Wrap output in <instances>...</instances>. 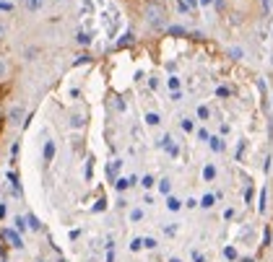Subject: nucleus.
<instances>
[{
  "mask_svg": "<svg viewBox=\"0 0 273 262\" xmlns=\"http://www.w3.org/2000/svg\"><path fill=\"white\" fill-rule=\"evenodd\" d=\"M211 145H213V151H224V143H221L219 138H213V140H211Z\"/></svg>",
  "mask_w": 273,
  "mask_h": 262,
  "instance_id": "11",
  "label": "nucleus"
},
{
  "mask_svg": "<svg viewBox=\"0 0 273 262\" xmlns=\"http://www.w3.org/2000/svg\"><path fill=\"white\" fill-rule=\"evenodd\" d=\"M162 0H143V5H159Z\"/></svg>",
  "mask_w": 273,
  "mask_h": 262,
  "instance_id": "18",
  "label": "nucleus"
},
{
  "mask_svg": "<svg viewBox=\"0 0 273 262\" xmlns=\"http://www.w3.org/2000/svg\"><path fill=\"white\" fill-rule=\"evenodd\" d=\"M3 239H8V242H10V247H16V249H21V247H24V244H21V236H18V234H13L10 229H3Z\"/></svg>",
  "mask_w": 273,
  "mask_h": 262,
  "instance_id": "2",
  "label": "nucleus"
},
{
  "mask_svg": "<svg viewBox=\"0 0 273 262\" xmlns=\"http://www.w3.org/2000/svg\"><path fill=\"white\" fill-rule=\"evenodd\" d=\"M3 262H5V260H3Z\"/></svg>",
  "mask_w": 273,
  "mask_h": 262,
  "instance_id": "21",
  "label": "nucleus"
},
{
  "mask_svg": "<svg viewBox=\"0 0 273 262\" xmlns=\"http://www.w3.org/2000/svg\"><path fill=\"white\" fill-rule=\"evenodd\" d=\"M169 262H182V260H177V257H172V260H169Z\"/></svg>",
  "mask_w": 273,
  "mask_h": 262,
  "instance_id": "20",
  "label": "nucleus"
},
{
  "mask_svg": "<svg viewBox=\"0 0 273 262\" xmlns=\"http://www.w3.org/2000/svg\"><path fill=\"white\" fill-rule=\"evenodd\" d=\"M240 262H253V260H250V257H242V260H240Z\"/></svg>",
  "mask_w": 273,
  "mask_h": 262,
  "instance_id": "19",
  "label": "nucleus"
},
{
  "mask_svg": "<svg viewBox=\"0 0 273 262\" xmlns=\"http://www.w3.org/2000/svg\"><path fill=\"white\" fill-rule=\"evenodd\" d=\"M141 242H143V247H146V249H156V239H151V236L141 239Z\"/></svg>",
  "mask_w": 273,
  "mask_h": 262,
  "instance_id": "7",
  "label": "nucleus"
},
{
  "mask_svg": "<svg viewBox=\"0 0 273 262\" xmlns=\"http://www.w3.org/2000/svg\"><path fill=\"white\" fill-rule=\"evenodd\" d=\"M143 187H154V177H143Z\"/></svg>",
  "mask_w": 273,
  "mask_h": 262,
  "instance_id": "15",
  "label": "nucleus"
},
{
  "mask_svg": "<svg viewBox=\"0 0 273 262\" xmlns=\"http://www.w3.org/2000/svg\"><path fill=\"white\" fill-rule=\"evenodd\" d=\"M271 239H273V229H271V226H266V229H263V244H260V249H268V247H271Z\"/></svg>",
  "mask_w": 273,
  "mask_h": 262,
  "instance_id": "3",
  "label": "nucleus"
},
{
  "mask_svg": "<svg viewBox=\"0 0 273 262\" xmlns=\"http://www.w3.org/2000/svg\"><path fill=\"white\" fill-rule=\"evenodd\" d=\"M141 218H143V210H141V208H135V210L130 213V221H141Z\"/></svg>",
  "mask_w": 273,
  "mask_h": 262,
  "instance_id": "10",
  "label": "nucleus"
},
{
  "mask_svg": "<svg viewBox=\"0 0 273 262\" xmlns=\"http://www.w3.org/2000/svg\"><path fill=\"white\" fill-rule=\"evenodd\" d=\"M29 226H31V229H39V223H37V218H34V215H29Z\"/></svg>",
  "mask_w": 273,
  "mask_h": 262,
  "instance_id": "16",
  "label": "nucleus"
},
{
  "mask_svg": "<svg viewBox=\"0 0 273 262\" xmlns=\"http://www.w3.org/2000/svg\"><path fill=\"white\" fill-rule=\"evenodd\" d=\"M224 257H229V260H237V249H234V247H226V249H224Z\"/></svg>",
  "mask_w": 273,
  "mask_h": 262,
  "instance_id": "9",
  "label": "nucleus"
},
{
  "mask_svg": "<svg viewBox=\"0 0 273 262\" xmlns=\"http://www.w3.org/2000/svg\"><path fill=\"white\" fill-rule=\"evenodd\" d=\"M159 190H162L164 195H169V190H172V185H169V179H162V182H159Z\"/></svg>",
  "mask_w": 273,
  "mask_h": 262,
  "instance_id": "6",
  "label": "nucleus"
},
{
  "mask_svg": "<svg viewBox=\"0 0 273 262\" xmlns=\"http://www.w3.org/2000/svg\"><path fill=\"white\" fill-rule=\"evenodd\" d=\"M39 3H42V0H26V5H29L31 10H37V8H39Z\"/></svg>",
  "mask_w": 273,
  "mask_h": 262,
  "instance_id": "12",
  "label": "nucleus"
},
{
  "mask_svg": "<svg viewBox=\"0 0 273 262\" xmlns=\"http://www.w3.org/2000/svg\"><path fill=\"white\" fill-rule=\"evenodd\" d=\"M213 177H216V169H213V166L203 169V179H213Z\"/></svg>",
  "mask_w": 273,
  "mask_h": 262,
  "instance_id": "8",
  "label": "nucleus"
},
{
  "mask_svg": "<svg viewBox=\"0 0 273 262\" xmlns=\"http://www.w3.org/2000/svg\"><path fill=\"white\" fill-rule=\"evenodd\" d=\"M5 99H8V86L3 83V78H0V132L5 130V120H8V115H5Z\"/></svg>",
  "mask_w": 273,
  "mask_h": 262,
  "instance_id": "1",
  "label": "nucleus"
},
{
  "mask_svg": "<svg viewBox=\"0 0 273 262\" xmlns=\"http://www.w3.org/2000/svg\"><path fill=\"white\" fill-rule=\"evenodd\" d=\"M16 229H18V231H24V229H26V223H24V218H16Z\"/></svg>",
  "mask_w": 273,
  "mask_h": 262,
  "instance_id": "14",
  "label": "nucleus"
},
{
  "mask_svg": "<svg viewBox=\"0 0 273 262\" xmlns=\"http://www.w3.org/2000/svg\"><path fill=\"white\" fill-rule=\"evenodd\" d=\"M167 208H169V210H172V213H177V210L182 208V202H180L177 197H167Z\"/></svg>",
  "mask_w": 273,
  "mask_h": 262,
  "instance_id": "4",
  "label": "nucleus"
},
{
  "mask_svg": "<svg viewBox=\"0 0 273 262\" xmlns=\"http://www.w3.org/2000/svg\"><path fill=\"white\" fill-rule=\"evenodd\" d=\"M198 115H200V120H208V109H206V107H200V109H198Z\"/></svg>",
  "mask_w": 273,
  "mask_h": 262,
  "instance_id": "13",
  "label": "nucleus"
},
{
  "mask_svg": "<svg viewBox=\"0 0 273 262\" xmlns=\"http://www.w3.org/2000/svg\"><path fill=\"white\" fill-rule=\"evenodd\" d=\"M213 202H216V197H213V195H206V197L200 200V205H203V208H213Z\"/></svg>",
  "mask_w": 273,
  "mask_h": 262,
  "instance_id": "5",
  "label": "nucleus"
},
{
  "mask_svg": "<svg viewBox=\"0 0 273 262\" xmlns=\"http://www.w3.org/2000/svg\"><path fill=\"white\" fill-rule=\"evenodd\" d=\"M192 260H195V262H206V260H203V255H200V252H192Z\"/></svg>",
  "mask_w": 273,
  "mask_h": 262,
  "instance_id": "17",
  "label": "nucleus"
}]
</instances>
